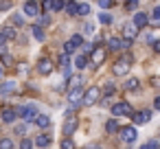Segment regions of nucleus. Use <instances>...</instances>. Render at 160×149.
I'll list each match as a JSON object with an SVG mask.
<instances>
[{"mask_svg":"<svg viewBox=\"0 0 160 149\" xmlns=\"http://www.w3.org/2000/svg\"><path fill=\"white\" fill-rule=\"evenodd\" d=\"M31 31H33V37H35L38 42H44V40H46V33H44V29H42L40 24H33Z\"/></svg>","mask_w":160,"mask_h":149,"instance_id":"obj_13","label":"nucleus"},{"mask_svg":"<svg viewBox=\"0 0 160 149\" xmlns=\"http://www.w3.org/2000/svg\"><path fill=\"white\" fill-rule=\"evenodd\" d=\"M11 92H16V83L13 81H7V83L0 86V94H11Z\"/></svg>","mask_w":160,"mask_h":149,"instance_id":"obj_17","label":"nucleus"},{"mask_svg":"<svg viewBox=\"0 0 160 149\" xmlns=\"http://www.w3.org/2000/svg\"><path fill=\"white\" fill-rule=\"evenodd\" d=\"M66 11H68V16H77L79 13V2H68L66 5Z\"/></svg>","mask_w":160,"mask_h":149,"instance_id":"obj_21","label":"nucleus"},{"mask_svg":"<svg viewBox=\"0 0 160 149\" xmlns=\"http://www.w3.org/2000/svg\"><path fill=\"white\" fill-rule=\"evenodd\" d=\"M0 149H13V142L9 138H2V140H0Z\"/></svg>","mask_w":160,"mask_h":149,"instance_id":"obj_27","label":"nucleus"},{"mask_svg":"<svg viewBox=\"0 0 160 149\" xmlns=\"http://www.w3.org/2000/svg\"><path fill=\"white\" fill-rule=\"evenodd\" d=\"M123 33H125V40H132V37L136 35V27H134V24H127V22H125V27H123Z\"/></svg>","mask_w":160,"mask_h":149,"instance_id":"obj_18","label":"nucleus"},{"mask_svg":"<svg viewBox=\"0 0 160 149\" xmlns=\"http://www.w3.org/2000/svg\"><path fill=\"white\" fill-rule=\"evenodd\" d=\"M68 42H70V44H72L75 48H77V46H83V37H81L79 33H77V35H72V37H70Z\"/></svg>","mask_w":160,"mask_h":149,"instance_id":"obj_25","label":"nucleus"},{"mask_svg":"<svg viewBox=\"0 0 160 149\" xmlns=\"http://www.w3.org/2000/svg\"><path fill=\"white\" fill-rule=\"evenodd\" d=\"M38 72H40V75H51V72H53V62H51L48 57H42V59L38 62Z\"/></svg>","mask_w":160,"mask_h":149,"instance_id":"obj_4","label":"nucleus"},{"mask_svg":"<svg viewBox=\"0 0 160 149\" xmlns=\"http://www.w3.org/2000/svg\"><path fill=\"white\" fill-rule=\"evenodd\" d=\"M99 7H101V9H108V7H112V2H108V0H101Z\"/></svg>","mask_w":160,"mask_h":149,"instance_id":"obj_42","label":"nucleus"},{"mask_svg":"<svg viewBox=\"0 0 160 149\" xmlns=\"http://www.w3.org/2000/svg\"><path fill=\"white\" fill-rule=\"evenodd\" d=\"M132 116H134V123H136V125H145V123L151 121V112H136V114H132Z\"/></svg>","mask_w":160,"mask_h":149,"instance_id":"obj_10","label":"nucleus"},{"mask_svg":"<svg viewBox=\"0 0 160 149\" xmlns=\"http://www.w3.org/2000/svg\"><path fill=\"white\" fill-rule=\"evenodd\" d=\"M86 64H88V57H86V55H77V57H75V66H77V68H83Z\"/></svg>","mask_w":160,"mask_h":149,"instance_id":"obj_26","label":"nucleus"},{"mask_svg":"<svg viewBox=\"0 0 160 149\" xmlns=\"http://www.w3.org/2000/svg\"><path fill=\"white\" fill-rule=\"evenodd\" d=\"M27 68H29V66H27V64H22V66L18 68V70H20V75H24V72H27Z\"/></svg>","mask_w":160,"mask_h":149,"instance_id":"obj_49","label":"nucleus"},{"mask_svg":"<svg viewBox=\"0 0 160 149\" xmlns=\"http://www.w3.org/2000/svg\"><path fill=\"white\" fill-rule=\"evenodd\" d=\"M140 149H160V145H158L156 140H151V142H145V145H142Z\"/></svg>","mask_w":160,"mask_h":149,"instance_id":"obj_34","label":"nucleus"},{"mask_svg":"<svg viewBox=\"0 0 160 149\" xmlns=\"http://www.w3.org/2000/svg\"><path fill=\"white\" fill-rule=\"evenodd\" d=\"M114 92H116V88H114V83H112V81H110V83H105V94H108V97H112Z\"/></svg>","mask_w":160,"mask_h":149,"instance_id":"obj_33","label":"nucleus"},{"mask_svg":"<svg viewBox=\"0 0 160 149\" xmlns=\"http://www.w3.org/2000/svg\"><path fill=\"white\" fill-rule=\"evenodd\" d=\"M0 116H2V121H5V123H13V121L18 118V114H16V110H13V107H2Z\"/></svg>","mask_w":160,"mask_h":149,"instance_id":"obj_8","label":"nucleus"},{"mask_svg":"<svg viewBox=\"0 0 160 149\" xmlns=\"http://www.w3.org/2000/svg\"><path fill=\"white\" fill-rule=\"evenodd\" d=\"M103 59H105V51H103V48H94V51H92V66H90V68L103 64Z\"/></svg>","mask_w":160,"mask_h":149,"instance_id":"obj_9","label":"nucleus"},{"mask_svg":"<svg viewBox=\"0 0 160 149\" xmlns=\"http://www.w3.org/2000/svg\"><path fill=\"white\" fill-rule=\"evenodd\" d=\"M72 53H75V46H72L70 42H66V44H64V55H68V57H70Z\"/></svg>","mask_w":160,"mask_h":149,"instance_id":"obj_29","label":"nucleus"},{"mask_svg":"<svg viewBox=\"0 0 160 149\" xmlns=\"http://www.w3.org/2000/svg\"><path fill=\"white\" fill-rule=\"evenodd\" d=\"M105 132H108V134L118 132V123H116V121H108V123H105Z\"/></svg>","mask_w":160,"mask_h":149,"instance_id":"obj_23","label":"nucleus"},{"mask_svg":"<svg viewBox=\"0 0 160 149\" xmlns=\"http://www.w3.org/2000/svg\"><path fill=\"white\" fill-rule=\"evenodd\" d=\"M75 129H77V121H75V118H66V123H64V134L70 136Z\"/></svg>","mask_w":160,"mask_h":149,"instance_id":"obj_14","label":"nucleus"},{"mask_svg":"<svg viewBox=\"0 0 160 149\" xmlns=\"http://www.w3.org/2000/svg\"><path fill=\"white\" fill-rule=\"evenodd\" d=\"M48 22H51V18H48V16H42V18H40V24H42V27H44V24H48Z\"/></svg>","mask_w":160,"mask_h":149,"instance_id":"obj_43","label":"nucleus"},{"mask_svg":"<svg viewBox=\"0 0 160 149\" xmlns=\"http://www.w3.org/2000/svg\"><path fill=\"white\" fill-rule=\"evenodd\" d=\"M59 64L68 68V55H64V53H62V55H59Z\"/></svg>","mask_w":160,"mask_h":149,"instance_id":"obj_38","label":"nucleus"},{"mask_svg":"<svg viewBox=\"0 0 160 149\" xmlns=\"http://www.w3.org/2000/svg\"><path fill=\"white\" fill-rule=\"evenodd\" d=\"M33 123H35L38 127H48V125H51V118H48V116H44V114H38Z\"/></svg>","mask_w":160,"mask_h":149,"instance_id":"obj_15","label":"nucleus"},{"mask_svg":"<svg viewBox=\"0 0 160 149\" xmlns=\"http://www.w3.org/2000/svg\"><path fill=\"white\" fill-rule=\"evenodd\" d=\"M129 64H132V57H123V59H118V62L112 66V72H114L116 77H123V75H127Z\"/></svg>","mask_w":160,"mask_h":149,"instance_id":"obj_3","label":"nucleus"},{"mask_svg":"<svg viewBox=\"0 0 160 149\" xmlns=\"http://www.w3.org/2000/svg\"><path fill=\"white\" fill-rule=\"evenodd\" d=\"M33 147V142L29 140V138H22V142H20V149H31Z\"/></svg>","mask_w":160,"mask_h":149,"instance_id":"obj_35","label":"nucleus"},{"mask_svg":"<svg viewBox=\"0 0 160 149\" xmlns=\"http://www.w3.org/2000/svg\"><path fill=\"white\" fill-rule=\"evenodd\" d=\"M9 7H11V5H9V2H0V11H7V9H9Z\"/></svg>","mask_w":160,"mask_h":149,"instance_id":"obj_46","label":"nucleus"},{"mask_svg":"<svg viewBox=\"0 0 160 149\" xmlns=\"http://www.w3.org/2000/svg\"><path fill=\"white\" fill-rule=\"evenodd\" d=\"M79 13H81V16H88V13H90V7H88L86 2H79Z\"/></svg>","mask_w":160,"mask_h":149,"instance_id":"obj_31","label":"nucleus"},{"mask_svg":"<svg viewBox=\"0 0 160 149\" xmlns=\"http://www.w3.org/2000/svg\"><path fill=\"white\" fill-rule=\"evenodd\" d=\"M132 24H134L136 29H145V27L149 24V16H147V13H142V11H140V13H136Z\"/></svg>","mask_w":160,"mask_h":149,"instance_id":"obj_6","label":"nucleus"},{"mask_svg":"<svg viewBox=\"0 0 160 149\" xmlns=\"http://www.w3.org/2000/svg\"><path fill=\"white\" fill-rule=\"evenodd\" d=\"M153 107H156V110H160V97H156V101H153Z\"/></svg>","mask_w":160,"mask_h":149,"instance_id":"obj_50","label":"nucleus"},{"mask_svg":"<svg viewBox=\"0 0 160 149\" xmlns=\"http://www.w3.org/2000/svg\"><path fill=\"white\" fill-rule=\"evenodd\" d=\"M99 20H101V24H112V16L110 13H101Z\"/></svg>","mask_w":160,"mask_h":149,"instance_id":"obj_28","label":"nucleus"},{"mask_svg":"<svg viewBox=\"0 0 160 149\" xmlns=\"http://www.w3.org/2000/svg\"><path fill=\"white\" fill-rule=\"evenodd\" d=\"M151 16L156 18V22H160V5H158V7L153 9V13H151Z\"/></svg>","mask_w":160,"mask_h":149,"instance_id":"obj_39","label":"nucleus"},{"mask_svg":"<svg viewBox=\"0 0 160 149\" xmlns=\"http://www.w3.org/2000/svg\"><path fill=\"white\" fill-rule=\"evenodd\" d=\"M83 29H86V33H90V35H92V33H94V27H92V24H86V27H83Z\"/></svg>","mask_w":160,"mask_h":149,"instance_id":"obj_45","label":"nucleus"},{"mask_svg":"<svg viewBox=\"0 0 160 149\" xmlns=\"http://www.w3.org/2000/svg\"><path fill=\"white\" fill-rule=\"evenodd\" d=\"M149 81H151V86H156V88H160V77H151Z\"/></svg>","mask_w":160,"mask_h":149,"instance_id":"obj_41","label":"nucleus"},{"mask_svg":"<svg viewBox=\"0 0 160 149\" xmlns=\"http://www.w3.org/2000/svg\"><path fill=\"white\" fill-rule=\"evenodd\" d=\"M24 16H40L38 2H24Z\"/></svg>","mask_w":160,"mask_h":149,"instance_id":"obj_11","label":"nucleus"},{"mask_svg":"<svg viewBox=\"0 0 160 149\" xmlns=\"http://www.w3.org/2000/svg\"><path fill=\"white\" fill-rule=\"evenodd\" d=\"M99 101H101V88L92 86L90 90H86V92H83V99H81V103H83V105H94V103H99Z\"/></svg>","mask_w":160,"mask_h":149,"instance_id":"obj_1","label":"nucleus"},{"mask_svg":"<svg viewBox=\"0 0 160 149\" xmlns=\"http://www.w3.org/2000/svg\"><path fill=\"white\" fill-rule=\"evenodd\" d=\"M35 145H38V147H42V149H44V147H48V145H51V136H48V134L38 136V138H35Z\"/></svg>","mask_w":160,"mask_h":149,"instance_id":"obj_16","label":"nucleus"},{"mask_svg":"<svg viewBox=\"0 0 160 149\" xmlns=\"http://www.w3.org/2000/svg\"><path fill=\"white\" fill-rule=\"evenodd\" d=\"M81 99H83V94H81V90H79V88H72V90L68 92V101H70L72 105H77Z\"/></svg>","mask_w":160,"mask_h":149,"instance_id":"obj_12","label":"nucleus"},{"mask_svg":"<svg viewBox=\"0 0 160 149\" xmlns=\"http://www.w3.org/2000/svg\"><path fill=\"white\" fill-rule=\"evenodd\" d=\"M121 140L123 142H134L136 140V129L134 127H123L121 129Z\"/></svg>","mask_w":160,"mask_h":149,"instance_id":"obj_7","label":"nucleus"},{"mask_svg":"<svg viewBox=\"0 0 160 149\" xmlns=\"http://www.w3.org/2000/svg\"><path fill=\"white\" fill-rule=\"evenodd\" d=\"M138 7V0H129V2H125V9H136Z\"/></svg>","mask_w":160,"mask_h":149,"instance_id":"obj_37","label":"nucleus"},{"mask_svg":"<svg viewBox=\"0 0 160 149\" xmlns=\"http://www.w3.org/2000/svg\"><path fill=\"white\" fill-rule=\"evenodd\" d=\"M24 132H27V125H18V127H16V134H20V136H22Z\"/></svg>","mask_w":160,"mask_h":149,"instance_id":"obj_40","label":"nucleus"},{"mask_svg":"<svg viewBox=\"0 0 160 149\" xmlns=\"http://www.w3.org/2000/svg\"><path fill=\"white\" fill-rule=\"evenodd\" d=\"M138 86H140V81L132 77V79H127V81H125V86H123V88H125V90H138Z\"/></svg>","mask_w":160,"mask_h":149,"instance_id":"obj_20","label":"nucleus"},{"mask_svg":"<svg viewBox=\"0 0 160 149\" xmlns=\"http://www.w3.org/2000/svg\"><path fill=\"white\" fill-rule=\"evenodd\" d=\"M153 51H156V53H160V40H156V42H153Z\"/></svg>","mask_w":160,"mask_h":149,"instance_id":"obj_48","label":"nucleus"},{"mask_svg":"<svg viewBox=\"0 0 160 149\" xmlns=\"http://www.w3.org/2000/svg\"><path fill=\"white\" fill-rule=\"evenodd\" d=\"M2 35H5V40H16V29L13 27H5L2 29Z\"/></svg>","mask_w":160,"mask_h":149,"instance_id":"obj_22","label":"nucleus"},{"mask_svg":"<svg viewBox=\"0 0 160 149\" xmlns=\"http://www.w3.org/2000/svg\"><path fill=\"white\" fill-rule=\"evenodd\" d=\"M112 114L114 116H118V114H132V107H129V103L121 101V103H114L112 105Z\"/></svg>","mask_w":160,"mask_h":149,"instance_id":"obj_5","label":"nucleus"},{"mask_svg":"<svg viewBox=\"0 0 160 149\" xmlns=\"http://www.w3.org/2000/svg\"><path fill=\"white\" fill-rule=\"evenodd\" d=\"M0 75H2V68H0Z\"/></svg>","mask_w":160,"mask_h":149,"instance_id":"obj_51","label":"nucleus"},{"mask_svg":"<svg viewBox=\"0 0 160 149\" xmlns=\"http://www.w3.org/2000/svg\"><path fill=\"white\" fill-rule=\"evenodd\" d=\"M16 114L22 116V121H35V116H38V107H35L33 103H27V105H20V107L16 110Z\"/></svg>","mask_w":160,"mask_h":149,"instance_id":"obj_2","label":"nucleus"},{"mask_svg":"<svg viewBox=\"0 0 160 149\" xmlns=\"http://www.w3.org/2000/svg\"><path fill=\"white\" fill-rule=\"evenodd\" d=\"M81 81H83L81 77H72V79H70V86H72V88H79V86H81Z\"/></svg>","mask_w":160,"mask_h":149,"instance_id":"obj_36","label":"nucleus"},{"mask_svg":"<svg viewBox=\"0 0 160 149\" xmlns=\"http://www.w3.org/2000/svg\"><path fill=\"white\" fill-rule=\"evenodd\" d=\"M64 7H66V2H64V0H53V5H51V11H55V13H57V11H62Z\"/></svg>","mask_w":160,"mask_h":149,"instance_id":"obj_24","label":"nucleus"},{"mask_svg":"<svg viewBox=\"0 0 160 149\" xmlns=\"http://www.w3.org/2000/svg\"><path fill=\"white\" fill-rule=\"evenodd\" d=\"M13 24H16V27H22V24H24V16H22V13L13 16Z\"/></svg>","mask_w":160,"mask_h":149,"instance_id":"obj_32","label":"nucleus"},{"mask_svg":"<svg viewBox=\"0 0 160 149\" xmlns=\"http://www.w3.org/2000/svg\"><path fill=\"white\" fill-rule=\"evenodd\" d=\"M0 62H2L5 66H11V64H13V59H11V55L7 53V48H0Z\"/></svg>","mask_w":160,"mask_h":149,"instance_id":"obj_19","label":"nucleus"},{"mask_svg":"<svg viewBox=\"0 0 160 149\" xmlns=\"http://www.w3.org/2000/svg\"><path fill=\"white\" fill-rule=\"evenodd\" d=\"M62 149H75V142H72L70 138H64V140H62Z\"/></svg>","mask_w":160,"mask_h":149,"instance_id":"obj_30","label":"nucleus"},{"mask_svg":"<svg viewBox=\"0 0 160 149\" xmlns=\"http://www.w3.org/2000/svg\"><path fill=\"white\" fill-rule=\"evenodd\" d=\"M51 5H53V0H44V2H42V7H44V9H46V11H48V9H51Z\"/></svg>","mask_w":160,"mask_h":149,"instance_id":"obj_44","label":"nucleus"},{"mask_svg":"<svg viewBox=\"0 0 160 149\" xmlns=\"http://www.w3.org/2000/svg\"><path fill=\"white\" fill-rule=\"evenodd\" d=\"M5 42H7V40H5V35H2V31H0V48H5Z\"/></svg>","mask_w":160,"mask_h":149,"instance_id":"obj_47","label":"nucleus"}]
</instances>
